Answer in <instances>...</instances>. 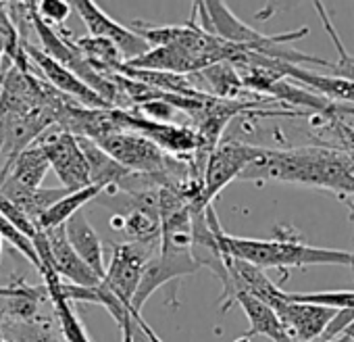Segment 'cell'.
<instances>
[{"label":"cell","instance_id":"14","mask_svg":"<svg viewBox=\"0 0 354 342\" xmlns=\"http://www.w3.org/2000/svg\"><path fill=\"white\" fill-rule=\"evenodd\" d=\"M65 232H67V238H69L73 251L88 263V267L100 280H104V276H106L104 249H102L100 236L96 234V230L90 226V222L86 219V215L82 211L65 224Z\"/></svg>","mask_w":354,"mask_h":342},{"label":"cell","instance_id":"20","mask_svg":"<svg viewBox=\"0 0 354 342\" xmlns=\"http://www.w3.org/2000/svg\"><path fill=\"white\" fill-rule=\"evenodd\" d=\"M7 59L9 65L17 67L24 73H32L30 69V57L24 48V40L17 32V28L11 21L7 3H0V61ZM3 78V69H0Z\"/></svg>","mask_w":354,"mask_h":342},{"label":"cell","instance_id":"19","mask_svg":"<svg viewBox=\"0 0 354 342\" xmlns=\"http://www.w3.org/2000/svg\"><path fill=\"white\" fill-rule=\"evenodd\" d=\"M75 46L84 53L88 63L100 73V75H113L119 73V69L125 65V59L121 51L117 48L115 42L106 38H94V36H84V38H73Z\"/></svg>","mask_w":354,"mask_h":342},{"label":"cell","instance_id":"28","mask_svg":"<svg viewBox=\"0 0 354 342\" xmlns=\"http://www.w3.org/2000/svg\"><path fill=\"white\" fill-rule=\"evenodd\" d=\"M3 242H5V240H3V238H0V255H3Z\"/></svg>","mask_w":354,"mask_h":342},{"label":"cell","instance_id":"21","mask_svg":"<svg viewBox=\"0 0 354 342\" xmlns=\"http://www.w3.org/2000/svg\"><path fill=\"white\" fill-rule=\"evenodd\" d=\"M102 192H106V190H104L102 186H96V184L84 188V190H77V192H69V195H67L65 199H61L50 211L44 213V217L40 219L38 228L46 232V230L65 226L73 215H77V213L84 209V205H88L90 201H94V199H96L98 195H102Z\"/></svg>","mask_w":354,"mask_h":342},{"label":"cell","instance_id":"27","mask_svg":"<svg viewBox=\"0 0 354 342\" xmlns=\"http://www.w3.org/2000/svg\"><path fill=\"white\" fill-rule=\"evenodd\" d=\"M236 342H250V338H246V336H242V338H238Z\"/></svg>","mask_w":354,"mask_h":342},{"label":"cell","instance_id":"31","mask_svg":"<svg viewBox=\"0 0 354 342\" xmlns=\"http://www.w3.org/2000/svg\"><path fill=\"white\" fill-rule=\"evenodd\" d=\"M0 336H3V330H0Z\"/></svg>","mask_w":354,"mask_h":342},{"label":"cell","instance_id":"8","mask_svg":"<svg viewBox=\"0 0 354 342\" xmlns=\"http://www.w3.org/2000/svg\"><path fill=\"white\" fill-rule=\"evenodd\" d=\"M71 7L77 11V15L86 24L90 36L106 38L117 44L125 63L146 55L152 48L140 34H136L131 28H125L119 21H115L113 17H109L96 3H92V0H73Z\"/></svg>","mask_w":354,"mask_h":342},{"label":"cell","instance_id":"4","mask_svg":"<svg viewBox=\"0 0 354 342\" xmlns=\"http://www.w3.org/2000/svg\"><path fill=\"white\" fill-rule=\"evenodd\" d=\"M38 144L46 152L50 169L61 180L63 188H67L69 192H77L92 186L90 165L77 136L61 127H53L38 140Z\"/></svg>","mask_w":354,"mask_h":342},{"label":"cell","instance_id":"10","mask_svg":"<svg viewBox=\"0 0 354 342\" xmlns=\"http://www.w3.org/2000/svg\"><path fill=\"white\" fill-rule=\"evenodd\" d=\"M273 309L296 342L319 340L337 313L335 309H329V307L296 303V300L288 298V294H286V298L277 300L273 305Z\"/></svg>","mask_w":354,"mask_h":342},{"label":"cell","instance_id":"22","mask_svg":"<svg viewBox=\"0 0 354 342\" xmlns=\"http://www.w3.org/2000/svg\"><path fill=\"white\" fill-rule=\"evenodd\" d=\"M310 5H313V9L319 13V17H321V21H323V28H325V32L329 34V38H331V42H333V46H335V51H337V55H339V59H337L335 63H331L329 69L333 71V75L346 78V80H352V82H354V57L346 51V46H344V42H342L337 30L333 28V21H331L329 11L325 9L323 3H310Z\"/></svg>","mask_w":354,"mask_h":342},{"label":"cell","instance_id":"9","mask_svg":"<svg viewBox=\"0 0 354 342\" xmlns=\"http://www.w3.org/2000/svg\"><path fill=\"white\" fill-rule=\"evenodd\" d=\"M24 48L30 57V61L36 65L38 75L46 80L53 88L63 92L65 96L77 100L80 105L88 109H115L111 102H106L98 92H94L84 80H80L73 71L65 69L61 63H57L53 57H48L42 48H38L32 42H24Z\"/></svg>","mask_w":354,"mask_h":342},{"label":"cell","instance_id":"30","mask_svg":"<svg viewBox=\"0 0 354 342\" xmlns=\"http://www.w3.org/2000/svg\"><path fill=\"white\" fill-rule=\"evenodd\" d=\"M352 213H354V199H352Z\"/></svg>","mask_w":354,"mask_h":342},{"label":"cell","instance_id":"7","mask_svg":"<svg viewBox=\"0 0 354 342\" xmlns=\"http://www.w3.org/2000/svg\"><path fill=\"white\" fill-rule=\"evenodd\" d=\"M119 113V123L123 125V129H131L138 134H144L146 138H150L156 146H160L167 154L171 152V156L182 159L186 156H194V152L198 150V136L194 127H186V125H177V123H162V121H152L142 117L136 111H123L117 109Z\"/></svg>","mask_w":354,"mask_h":342},{"label":"cell","instance_id":"1","mask_svg":"<svg viewBox=\"0 0 354 342\" xmlns=\"http://www.w3.org/2000/svg\"><path fill=\"white\" fill-rule=\"evenodd\" d=\"M240 180H273L329 190L337 197H354V156L327 146H298L286 150L261 146L257 159Z\"/></svg>","mask_w":354,"mask_h":342},{"label":"cell","instance_id":"25","mask_svg":"<svg viewBox=\"0 0 354 342\" xmlns=\"http://www.w3.org/2000/svg\"><path fill=\"white\" fill-rule=\"evenodd\" d=\"M0 213H3L19 232H24L28 238H36V234L40 232V228L32 222V217L24 211V209H19L15 203H11L5 195H0Z\"/></svg>","mask_w":354,"mask_h":342},{"label":"cell","instance_id":"3","mask_svg":"<svg viewBox=\"0 0 354 342\" xmlns=\"http://www.w3.org/2000/svg\"><path fill=\"white\" fill-rule=\"evenodd\" d=\"M158 253H160V244H142V242L113 244L111 263L106 267V276L102 284L131 311L136 323L138 317L133 313V298L142 284V276L148 261Z\"/></svg>","mask_w":354,"mask_h":342},{"label":"cell","instance_id":"11","mask_svg":"<svg viewBox=\"0 0 354 342\" xmlns=\"http://www.w3.org/2000/svg\"><path fill=\"white\" fill-rule=\"evenodd\" d=\"M236 305L246 313L250 327L244 334L246 338L250 336H267L271 342H296L292 338V334L288 332V327L283 325V321L279 319V315L275 313L273 307H269L267 303L242 292L236 298Z\"/></svg>","mask_w":354,"mask_h":342},{"label":"cell","instance_id":"15","mask_svg":"<svg viewBox=\"0 0 354 342\" xmlns=\"http://www.w3.org/2000/svg\"><path fill=\"white\" fill-rule=\"evenodd\" d=\"M283 78H290L292 82H300L304 88L313 90L315 94L331 100V102H350L354 105V82L337 75H321L315 71H308L304 67L283 63Z\"/></svg>","mask_w":354,"mask_h":342},{"label":"cell","instance_id":"2","mask_svg":"<svg viewBox=\"0 0 354 342\" xmlns=\"http://www.w3.org/2000/svg\"><path fill=\"white\" fill-rule=\"evenodd\" d=\"M225 249L232 257L248 261L261 269H294L315 265H354V253L310 246L300 240V234L290 226H277L275 236L269 240L240 238L223 230L221 234Z\"/></svg>","mask_w":354,"mask_h":342},{"label":"cell","instance_id":"5","mask_svg":"<svg viewBox=\"0 0 354 342\" xmlns=\"http://www.w3.org/2000/svg\"><path fill=\"white\" fill-rule=\"evenodd\" d=\"M36 251L40 255L42 267L50 265L63 280H67L73 286L96 290L102 280L88 267V263L73 251L65 226L53 228V230H40L34 238ZM42 271V269H40Z\"/></svg>","mask_w":354,"mask_h":342},{"label":"cell","instance_id":"17","mask_svg":"<svg viewBox=\"0 0 354 342\" xmlns=\"http://www.w3.org/2000/svg\"><path fill=\"white\" fill-rule=\"evenodd\" d=\"M192 78L196 80L198 88L205 94H211V96H217L223 100H240V96L246 92L238 67L230 61L207 67L205 71L194 73Z\"/></svg>","mask_w":354,"mask_h":342},{"label":"cell","instance_id":"12","mask_svg":"<svg viewBox=\"0 0 354 342\" xmlns=\"http://www.w3.org/2000/svg\"><path fill=\"white\" fill-rule=\"evenodd\" d=\"M125 65L131 69L165 71V73H177V75H194L203 71V65L180 46H154L146 55Z\"/></svg>","mask_w":354,"mask_h":342},{"label":"cell","instance_id":"16","mask_svg":"<svg viewBox=\"0 0 354 342\" xmlns=\"http://www.w3.org/2000/svg\"><path fill=\"white\" fill-rule=\"evenodd\" d=\"M0 195H5L11 203H15L19 209H24L32 222L38 226L46 211H50L61 199L69 195L67 188H26L15 184L13 180H7L0 186Z\"/></svg>","mask_w":354,"mask_h":342},{"label":"cell","instance_id":"29","mask_svg":"<svg viewBox=\"0 0 354 342\" xmlns=\"http://www.w3.org/2000/svg\"><path fill=\"white\" fill-rule=\"evenodd\" d=\"M0 342H11V340H7L5 336H0Z\"/></svg>","mask_w":354,"mask_h":342},{"label":"cell","instance_id":"18","mask_svg":"<svg viewBox=\"0 0 354 342\" xmlns=\"http://www.w3.org/2000/svg\"><path fill=\"white\" fill-rule=\"evenodd\" d=\"M48 169H50L48 156L42 150V146L36 142V144H32L30 148H26L15 159V163L11 167V174H9L7 180H13L15 184L26 186V188H40L42 180L48 174Z\"/></svg>","mask_w":354,"mask_h":342},{"label":"cell","instance_id":"24","mask_svg":"<svg viewBox=\"0 0 354 342\" xmlns=\"http://www.w3.org/2000/svg\"><path fill=\"white\" fill-rule=\"evenodd\" d=\"M0 238L5 242H9L21 257L28 259V263H32L38 271L42 269V261H40V255L36 251V244L32 238H28L24 232H19L3 213H0Z\"/></svg>","mask_w":354,"mask_h":342},{"label":"cell","instance_id":"26","mask_svg":"<svg viewBox=\"0 0 354 342\" xmlns=\"http://www.w3.org/2000/svg\"><path fill=\"white\" fill-rule=\"evenodd\" d=\"M71 3L67 0H40L38 3V15L53 28V26H61L67 21V17L71 15Z\"/></svg>","mask_w":354,"mask_h":342},{"label":"cell","instance_id":"23","mask_svg":"<svg viewBox=\"0 0 354 342\" xmlns=\"http://www.w3.org/2000/svg\"><path fill=\"white\" fill-rule=\"evenodd\" d=\"M288 298L296 303L321 305L335 311L350 309L354 311V290H329V292H288Z\"/></svg>","mask_w":354,"mask_h":342},{"label":"cell","instance_id":"6","mask_svg":"<svg viewBox=\"0 0 354 342\" xmlns=\"http://www.w3.org/2000/svg\"><path fill=\"white\" fill-rule=\"evenodd\" d=\"M261 146L244 142V140H221V144L211 152L205 178H203V201L207 205H213V201L219 197V192L232 184L234 180H240L242 174L248 169V165L257 159Z\"/></svg>","mask_w":354,"mask_h":342},{"label":"cell","instance_id":"13","mask_svg":"<svg viewBox=\"0 0 354 342\" xmlns=\"http://www.w3.org/2000/svg\"><path fill=\"white\" fill-rule=\"evenodd\" d=\"M40 273L44 278V286L50 292L53 309H55V315H57V321H59V327H61V334H63L65 342H92L86 327H84V323H82V319H80V315L73 311V303H69L61 294L63 278L50 265H44Z\"/></svg>","mask_w":354,"mask_h":342}]
</instances>
